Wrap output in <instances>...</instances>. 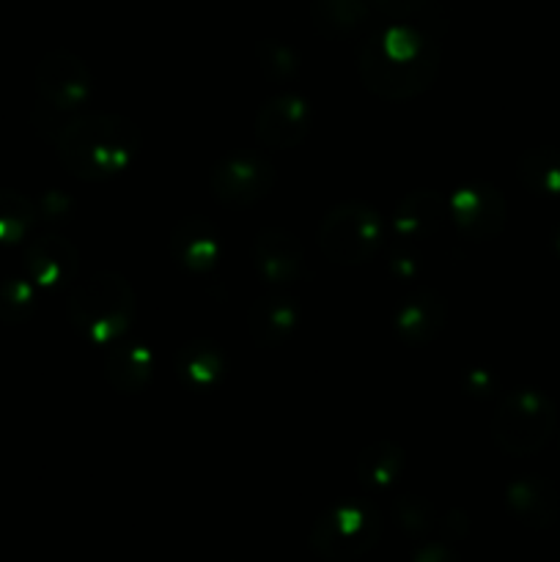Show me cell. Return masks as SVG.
<instances>
[{"mask_svg":"<svg viewBox=\"0 0 560 562\" xmlns=\"http://www.w3.org/2000/svg\"><path fill=\"white\" fill-rule=\"evenodd\" d=\"M439 49L417 27L395 25L368 38L360 49V77L382 99H410L437 77Z\"/></svg>","mask_w":560,"mask_h":562,"instance_id":"6da1fadb","label":"cell"},{"mask_svg":"<svg viewBox=\"0 0 560 562\" xmlns=\"http://www.w3.org/2000/svg\"><path fill=\"white\" fill-rule=\"evenodd\" d=\"M141 132L132 121L110 113H91L69 121L58 135V157L71 176L104 181L124 173L137 157Z\"/></svg>","mask_w":560,"mask_h":562,"instance_id":"7a4b0ae2","label":"cell"},{"mask_svg":"<svg viewBox=\"0 0 560 562\" xmlns=\"http://www.w3.org/2000/svg\"><path fill=\"white\" fill-rule=\"evenodd\" d=\"M135 318V291L121 274L102 272L77 285L69 296V322L97 346H110Z\"/></svg>","mask_w":560,"mask_h":562,"instance_id":"3957f363","label":"cell"},{"mask_svg":"<svg viewBox=\"0 0 560 562\" xmlns=\"http://www.w3.org/2000/svg\"><path fill=\"white\" fill-rule=\"evenodd\" d=\"M552 431L555 404L536 390H514L494 412V442L511 456L536 453L549 442Z\"/></svg>","mask_w":560,"mask_h":562,"instance_id":"277c9868","label":"cell"},{"mask_svg":"<svg viewBox=\"0 0 560 562\" xmlns=\"http://www.w3.org/2000/svg\"><path fill=\"white\" fill-rule=\"evenodd\" d=\"M384 223L366 203H344L324 217L318 241L327 258L340 267H360L377 256Z\"/></svg>","mask_w":560,"mask_h":562,"instance_id":"5b68a950","label":"cell"},{"mask_svg":"<svg viewBox=\"0 0 560 562\" xmlns=\"http://www.w3.org/2000/svg\"><path fill=\"white\" fill-rule=\"evenodd\" d=\"M275 184V168L253 151L231 154L220 159L209 176L212 195L231 209H245L261 201Z\"/></svg>","mask_w":560,"mask_h":562,"instance_id":"8992f818","label":"cell"},{"mask_svg":"<svg viewBox=\"0 0 560 562\" xmlns=\"http://www.w3.org/2000/svg\"><path fill=\"white\" fill-rule=\"evenodd\" d=\"M377 536L379 519L371 505L349 503L338 505L318 519L316 530H313V543L318 552L329 554V558H351L371 547Z\"/></svg>","mask_w":560,"mask_h":562,"instance_id":"52a82bcc","label":"cell"},{"mask_svg":"<svg viewBox=\"0 0 560 562\" xmlns=\"http://www.w3.org/2000/svg\"><path fill=\"white\" fill-rule=\"evenodd\" d=\"M38 93L55 110H77L91 93V75L77 55L66 49L47 53L36 71Z\"/></svg>","mask_w":560,"mask_h":562,"instance_id":"ba28073f","label":"cell"},{"mask_svg":"<svg viewBox=\"0 0 560 562\" xmlns=\"http://www.w3.org/2000/svg\"><path fill=\"white\" fill-rule=\"evenodd\" d=\"M450 217L467 239H492L505 225V198L492 184H467L450 198Z\"/></svg>","mask_w":560,"mask_h":562,"instance_id":"9c48e42d","label":"cell"},{"mask_svg":"<svg viewBox=\"0 0 560 562\" xmlns=\"http://www.w3.org/2000/svg\"><path fill=\"white\" fill-rule=\"evenodd\" d=\"M311 104L294 93L267 99L258 110L256 135L267 148H294L311 132Z\"/></svg>","mask_w":560,"mask_h":562,"instance_id":"30bf717a","label":"cell"},{"mask_svg":"<svg viewBox=\"0 0 560 562\" xmlns=\"http://www.w3.org/2000/svg\"><path fill=\"white\" fill-rule=\"evenodd\" d=\"M25 269L27 278L38 285V289L58 291L71 285L80 269V258H77L75 245L58 234H44L27 245L25 252Z\"/></svg>","mask_w":560,"mask_h":562,"instance_id":"8fae6325","label":"cell"},{"mask_svg":"<svg viewBox=\"0 0 560 562\" xmlns=\"http://www.w3.org/2000/svg\"><path fill=\"white\" fill-rule=\"evenodd\" d=\"M253 256H256L258 274L269 285L294 283V280H300L302 269H305V250H302L300 239L291 236L289 231H261L256 245H253Z\"/></svg>","mask_w":560,"mask_h":562,"instance_id":"7c38bea8","label":"cell"},{"mask_svg":"<svg viewBox=\"0 0 560 562\" xmlns=\"http://www.w3.org/2000/svg\"><path fill=\"white\" fill-rule=\"evenodd\" d=\"M445 302L434 291L421 289L406 296L404 305L395 313V335L406 346H426L443 333L445 327Z\"/></svg>","mask_w":560,"mask_h":562,"instance_id":"4fadbf2b","label":"cell"},{"mask_svg":"<svg viewBox=\"0 0 560 562\" xmlns=\"http://www.w3.org/2000/svg\"><path fill=\"white\" fill-rule=\"evenodd\" d=\"M170 250H173L176 261L187 269V272L206 274L217 267L220 258V239L217 228L203 217H187L176 225L173 236H170Z\"/></svg>","mask_w":560,"mask_h":562,"instance_id":"5bb4252c","label":"cell"},{"mask_svg":"<svg viewBox=\"0 0 560 562\" xmlns=\"http://www.w3.org/2000/svg\"><path fill=\"white\" fill-rule=\"evenodd\" d=\"M445 201L432 190L410 192L399 203L393 217L395 245H421L432 234H437L443 223Z\"/></svg>","mask_w":560,"mask_h":562,"instance_id":"9a60e30c","label":"cell"},{"mask_svg":"<svg viewBox=\"0 0 560 562\" xmlns=\"http://www.w3.org/2000/svg\"><path fill=\"white\" fill-rule=\"evenodd\" d=\"M296 318H300V311L289 296L258 300L247 313V329H250L253 344L264 346V349L285 344L296 329Z\"/></svg>","mask_w":560,"mask_h":562,"instance_id":"2e32d148","label":"cell"},{"mask_svg":"<svg viewBox=\"0 0 560 562\" xmlns=\"http://www.w3.org/2000/svg\"><path fill=\"white\" fill-rule=\"evenodd\" d=\"M152 351L143 344H110L108 357H104V373L108 382L119 393H141L152 382Z\"/></svg>","mask_w":560,"mask_h":562,"instance_id":"e0dca14e","label":"cell"},{"mask_svg":"<svg viewBox=\"0 0 560 562\" xmlns=\"http://www.w3.org/2000/svg\"><path fill=\"white\" fill-rule=\"evenodd\" d=\"M225 357L214 340L198 338L181 346L176 355V373L190 390H212L223 379Z\"/></svg>","mask_w":560,"mask_h":562,"instance_id":"ac0fdd59","label":"cell"},{"mask_svg":"<svg viewBox=\"0 0 560 562\" xmlns=\"http://www.w3.org/2000/svg\"><path fill=\"white\" fill-rule=\"evenodd\" d=\"M508 508L519 516L527 525L544 527L555 519L558 514V497H555V488L549 486L544 477L538 475H525L519 481H514L508 486Z\"/></svg>","mask_w":560,"mask_h":562,"instance_id":"d6986e66","label":"cell"},{"mask_svg":"<svg viewBox=\"0 0 560 562\" xmlns=\"http://www.w3.org/2000/svg\"><path fill=\"white\" fill-rule=\"evenodd\" d=\"M366 0H313V22L318 33H327L333 38L351 36L366 25Z\"/></svg>","mask_w":560,"mask_h":562,"instance_id":"ffe728a7","label":"cell"},{"mask_svg":"<svg viewBox=\"0 0 560 562\" xmlns=\"http://www.w3.org/2000/svg\"><path fill=\"white\" fill-rule=\"evenodd\" d=\"M404 467V450L393 442H373L357 459V475L373 488H384L399 477Z\"/></svg>","mask_w":560,"mask_h":562,"instance_id":"44dd1931","label":"cell"},{"mask_svg":"<svg viewBox=\"0 0 560 562\" xmlns=\"http://www.w3.org/2000/svg\"><path fill=\"white\" fill-rule=\"evenodd\" d=\"M519 179L538 195H560V151L558 148H530L519 159Z\"/></svg>","mask_w":560,"mask_h":562,"instance_id":"7402d4cb","label":"cell"},{"mask_svg":"<svg viewBox=\"0 0 560 562\" xmlns=\"http://www.w3.org/2000/svg\"><path fill=\"white\" fill-rule=\"evenodd\" d=\"M33 223H36L33 203L20 192L0 190V241L14 245V241L25 239Z\"/></svg>","mask_w":560,"mask_h":562,"instance_id":"603a6c76","label":"cell"},{"mask_svg":"<svg viewBox=\"0 0 560 562\" xmlns=\"http://www.w3.org/2000/svg\"><path fill=\"white\" fill-rule=\"evenodd\" d=\"M36 289L31 278H5L0 280V322L20 324L36 307Z\"/></svg>","mask_w":560,"mask_h":562,"instance_id":"cb8c5ba5","label":"cell"},{"mask_svg":"<svg viewBox=\"0 0 560 562\" xmlns=\"http://www.w3.org/2000/svg\"><path fill=\"white\" fill-rule=\"evenodd\" d=\"M261 66L269 77H275V69H280V80H289L291 75H296V58L280 44H264Z\"/></svg>","mask_w":560,"mask_h":562,"instance_id":"d4e9b609","label":"cell"},{"mask_svg":"<svg viewBox=\"0 0 560 562\" xmlns=\"http://www.w3.org/2000/svg\"><path fill=\"white\" fill-rule=\"evenodd\" d=\"M415 562H456V560L450 558L448 549H443V547H428V549H423L421 554H417Z\"/></svg>","mask_w":560,"mask_h":562,"instance_id":"484cf974","label":"cell"},{"mask_svg":"<svg viewBox=\"0 0 560 562\" xmlns=\"http://www.w3.org/2000/svg\"><path fill=\"white\" fill-rule=\"evenodd\" d=\"M379 3H395V5H415V3H423V0H379Z\"/></svg>","mask_w":560,"mask_h":562,"instance_id":"4316f807","label":"cell"}]
</instances>
